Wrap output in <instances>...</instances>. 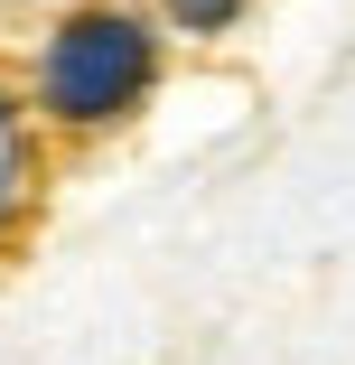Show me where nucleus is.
Segmentation results:
<instances>
[{
	"mask_svg": "<svg viewBox=\"0 0 355 365\" xmlns=\"http://www.w3.org/2000/svg\"><path fill=\"white\" fill-rule=\"evenodd\" d=\"M47 206V131L28 113V94L0 76V253H10Z\"/></svg>",
	"mask_w": 355,
	"mask_h": 365,
	"instance_id": "nucleus-2",
	"label": "nucleus"
},
{
	"mask_svg": "<svg viewBox=\"0 0 355 365\" xmlns=\"http://www.w3.org/2000/svg\"><path fill=\"white\" fill-rule=\"evenodd\" d=\"M169 85V29L140 10V0H75L56 10L28 47V113L47 140H112Z\"/></svg>",
	"mask_w": 355,
	"mask_h": 365,
	"instance_id": "nucleus-1",
	"label": "nucleus"
},
{
	"mask_svg": "<svg viewBox=\"0 0 355 365\" xmlns=\"http://www.w3.org/2000/svg\"><path fill=\"white\" fill-rule=\"evenodd\" d=\"M253 10H262V0H150V19H159L169 38H187V47H216V38H234Z\"/></svg>",
	"mask_w": 355,
	"mask_h": 365,
	"instance_id": "nucleus-3",
	"label": "nucleus"
}]
</instances>
